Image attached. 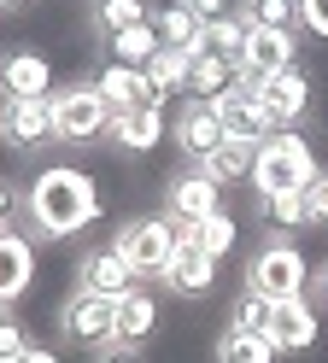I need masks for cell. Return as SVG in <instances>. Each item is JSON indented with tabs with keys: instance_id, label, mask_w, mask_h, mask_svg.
I'll use <instances>...</instances> for the list:
<instances>
[{
	"instance_id": "2",
	"label": "cell",
	"mask_w": 328,
	"mask_h": 363,
	"mask_svg": "<svg viewBox=\"0 0 328 363\" xmlns=\"http://www.w3.org/2000/svg\"><path fill=\"white\" fill-rule=\"evenodd\" d=\"M317 176H322V164H317V152H311V141H305L299 129H275L270 141L258 147V158H252L258 199H270V194H311Z\"/></svg>"
},
{
	"instance_id": "3",
	"label": "cell",
	"mask_w": 328,
	"mask_h": 363,
	"mask_svg": "<svg viewBox=\"0 0 328 363\" xmlns=\"http://www.w3.org/2000/svg\"><path fill=\"white\" fill-rule=\"evenodd\" d=\"M246 287L264 293V299H305V287H311V264H305V252H299L288 235H275V240H264L246 258Z\"/></svg>"
},
{
	"instance_id": "31",
	"label": "cell",
	"mask_w": 328,
	"mask_h": 363,
	"mask_svg": "<svg viewBox=\"0 0 328 363\" xmlns=\"http://www.w3.org/2000/svg\"><path fill=\"white\" fill-rule=\"evenodd\" d=\"M246 35H252V24L234 12V18H223V24H205V48H199V53H217V59H234V65H241Z\"/></svg>"
},
{
	"instance_id": "39",
	"label": "cell",
	"mask_w": 328,
	"mask_h": 363,
	"mask_svg": "<svg viewBox=\"0 0 328 363\" xmlns=\"http://www.w3.org/2000/svg\"><path fill=\"white\" fill-rule=\"evenodd\" d=\"M18 363H59V352H53V346H30Z\"/></svg>"
},
{
	"instance_id": "40",
	"label": "cell",
	"mask_w": 328,
	"mask_h": 363,
	"mask_svg": "<svg viewBox=\"0 0 328 363\" xmlns=\"http://www.w3.org/2000/svg\"><path fill=\"white\" fill-rule=\"evenodd\" d=\"M311 293H317V299L328 305V264H322V269H311Z\"/></svg>"
},
{
	"instance_id": "41",
	"label": "cell",
	"mask_w": 328,
	"mask_h": 363,
	"mask_svg": "<svg viewBox=\"0 0 328 363\" xmlns=\"http://www.w3.org/2000/svg\"><path fill=\"white\" fill-rule=\"evenodd\" d=\"M23 6H30V0H0V12H23Z\"/></svg>"
},
{
	"instance_id": "7",
	"label": "cell",
	"mask_w": 328,
	"mask_h": 363,
	"mask_svg": "<svg viewBox=\"0 0 328 363\" xmlns=\"http://www.w3.org/2000/svg\"><path fill=\"white\" fill-rule=\"evenodd\" d=\"M217 118H223V135H229V141H246V147H264L270 135H275V118H270L264 94H258V77H246V71H241V82L217 100Z\"/></svg>"
},
{
	"instance_id": "13",
	"label": "cell",
	"mask_w": 328,
	"mask_h": 363,
	"mask_svg": "<svg viewBox=\"0 0 328 363\" xmlns=\"http://www.w3.org/2000/svg\"><path fill=\"white\" fill-rule=\"evenodd\" d=\"M293 65H299V35L293 30H252L246 48H241V71L258 77V82L293 71Z\"/></svg>"
},
{
	"instance_id": "15",
	"label": "cell",
	"mask_w": 328,
	"mask_h": 363,
	"mask_svg": "<svg viewBox=\"0 0 328 363\" xmlns=\"http://www.w3.org/2000/svg\"><path fill=\"white\" fill-rule=\"evenodd\" d=\"M258 94H264L275 129H299L305 111H311V77L293 65V71H281V77H264V82H258Z\"/></svg>"
},
{
	"instance_id": "10",
	"label": "cell",
	"mask_w": 328,
	"mask_h": 363,
	"mask_svg": "<svg viewBox=\"0 0 328 363\" xmlns=\"http://www.w3.org/2000/svg\"><path fill=\"white\" fill-rule=\"evenodd\" d=\"M0 100H53V65L35 48L0 53Z\"/></svg>"
},
{
	"instance_id": "20",
	"label": "cell",
	"mask_w": 328,
	"mask_h": 363,
	"mask_svg": "<svg viewBox=\"0 0 328 363\" xmlns=\"http://www.w3.org/2000/svg\"><path fill=\"white\" fill-rule=\"evenodd\" d=\"M94 88H100V100L111 106V118H117V111H129V106H153L147 71H135V65H100Z\"/></svg>"
},
{
	"instance_id": "8",
	"label": "cell",
	"mask_w": 328,
	"mask_h": 363,
	"mask_svg": "<svg viewBox=\"0 0 328 363\" xmlns=\"http://www.w3.org/2000/svg\"><path fill=\"white\" fill-rule=\"evenodd\" d=\"M0 141L12 152H41L59 141L53 100H0Z\"/></svg>"
},
{
	"instance_id": "5",
	"label": "cell",
	"mask_w": 328,
	"mask_h": 363,
	"mask_svg": "<svg viewBox=\"0 0 328 363\" xmlns=\"http://www.w3.org/2000/svg\"><path fill=\"white\" fill-rule=\"evenodd\" d=\"M53 123H59L65 147H82V141H100L111 129V106L100 100L94 82H65V88H53Z\"/></svg>"
},
{
	"instance_id": "12",
	"label": "cell",
	"mask_w": 328,
	"mask_h": 363,
	"mask_svg": "<svg viewBox=\"0 0 328 363\" xmlns=\"http://www.w3.org/2000/svg\"><path fill=\"white\" fill-rule=\"evenodd\" d=\"M170 141L182 147V158H211L229 135H223V118H217V106H199V100H187L182 111H176V123H170Z\"/></svg>"
},
{
	"instance_id": "38",
	"label": "cell",
	"mask_w": 328,
	"mask_h": 363,
	"mask_svg": "<svg viewBox=\"0 0 328 363\" xmlns=\"http://www.w3.org/2000/svg\"><path fill=\"white\" fill-rule=\"evenodd\" d=\"M94 363H141V346H106L94 352Z\"/></svg>"
},
{
	"instance_id": "27",
	"label": "cell",
	"mask_w": 328,
	"mask_h": 363,
	"mask_svg": "<svg viewBox=\"0 0 328 363\" xmlns=\"http://www.w3.org/2000/svg\"><path fill=\"white\" fill-rule=\"evenodd\" d=\"M252 158H258V147H246V141H223L211 158H199V170H205L211 182H252Z\"/></svg>"
},
{
	"instance_id": "17",
	"label": "cell",
	"mask_w": 328,
	"mask_h": 363,
	"mask_svg": "<svg viewBox=\"0 0 328 363\" xmlns=\"http://www.w3.org/2000/svg\"><path fill=\"white\" fill-rule=\"evenodd\" d=\"M164 135H170V123H164V106H129V111H117V118H111L106 141L124 147V152H153Z\"/></svg>"
},
{
	"instance_id": "35",
	"label": "cell",
	"mask_w": 328,
	"mask_h": 363,
	"mask_svg": "<svg viewBox=\"0 0 328 363\" xmlns=\"http://www.w3.org/2000/svg\"><path fill=\"white\" fill-rule=\"evenodd\" d=\"M299 30H311L317 41H328V0H299Z\"/></svg>"
},
{
	"instance_id": "23",
	"label": "cell",
	"mask_w": 328,
	"mask_h": 363,
	"mask_svg": "<svg viewBox=\"0 0 328 363\" xmlns=\"http://www.w3.org/2000/svg\"><path fill=\"white\" fill-rule=\"evenodd\" d=\"M147 0H88V30L100 35V41H111V35H124V30H135V24H147Z\"/></svg>"
},
{
	"instance_id": "34",
	"label": "cell",
	"mask_w": 328,
	"mask_h": 363,
	"mask_svg": "<svg viewBox=\"0 0 328 363\" xmlns=\"http://www.w3.org/2000/svg\"><path fill=\"white\" fill-rule=\"evenodd\" d=\"M187 12L199 18V24H223V18H234L241 12V0H182Z\"/></svg>"
},
{
	"instance_id": "30",
	"label": "cell",
	"mask_w": 328,
	"mask_h": 363,
	"mask_svg": "<svg viewBox=\"0 0 328 363\" xmlns=\"http://www.w3.org/2000/svg\"><path fill=\"white\" fill-rule=\"evenodd\" d=\"M270 316H275V299L241 287V293H234V305H229V328H241V334H270Z\"/></svg>"
},
{
	"instance_id": "33",
	"label": "cell",
	"mask_w": 328,
	"mask_h": 363,
	"mask_svg": "<svg viewBox=\"0 0 328 363\" xmlns=\"http://www.w3.org/2000/svg\"><path fill=\"white\" fill-rule=\"evenodd\" d=\"M30 346H35V340H30V328H23L12 311H0V363H18Z\"/></svg>"
},
{
	"instance_id": "11",
	"label": "cell",
	"mask_w": 328,
	"mask_h": 363,
	"mask_svg": "<svg viewBox=\"0 0 328 363\" xmlns=\"http://www.w3.org/2000/svg\"><path fill=\"white\" fill-rule=\"evenodd\" d=\"M77 287L82 293H100V299H124V293L141 287V276L124 264L117 246H94V252H82V264H77Z\"/></svg>"
},
{
	"instance_id": "19",
	"label": "cell",
	"mask_w": 328,
	"mask_h": 363,
	"mask_svg": "<svg viewBox=\"0 0 328 363\" xmlns=\"http://www.w3.org/2000/svg\"><path fill=\"white\" fill-rule=\"evenodd\" d=\"M234 82H241V65H234V59H217V53H194V59H187V100L217 106Z\"/></svg>"
},
{
	"instance_id": "28",
	"label": "cell",
	"mask_w": 328,
	"mask_h": 363,
	"mask_svg": "<svg viewBox=\"0 0 328 363\" xmlns=\"http://www.w3.org/2000/svg\"><path fill=\"white\" fill-rule=\"evenodd\" d=\"M275 340L270 334H241V328H223L217 340V363H275Z\"/></svg>"
},
{
	"instance_id": "32",
	"label": "cell",
	"mask_w": 328,
	"mask_h": 363,
	"mask_svg": "<svg viewBox=\"0 0 328 363\" xmlns=\"http://www.w3.org/2000/svg\"><path fill=\"white\" fill-rule=\"evenodd\" d=\"M241 18L252 30H293L299 24V0H241Z\"/></svg>"
},
{
	"instance_id": "4",
	"label": "cell",
	"mask_w": 328,
	"mask_h": 363,
	"mask_svg": "<svg viewBox=\"0 0 328 363\" xmlns=\"http://www.w3.org/2000/svg\"><path fill=\"white\" fill-rule=\"evenodd\" d=\"M111 246L124 252V264L135 269V276L147 281V276H164V269H170L182 235H176V223H170V217H129L124 229L111 235Z\"/></svg>"
},
{
	"instance_id": "14",
	"label": "cell",
	"mask_w": 328,
	"mask_h": 363,
	"mask_svg": "<svg viewBox=\"0 0 328 363\" xmlns=\"http://www.w3.org/2000/svg\"><path fill=\"white\" fill-rule=\"evenodd\" d=\"M35 281V246L23 229H0V311H12Z\"/></svg>"
},
{
	"instance_id": "25",
	"label": "cell",
	"mask_w": 328,
	"mask_h": 363,
	"mask_svg": "<svg viewBox=\"0 0 328 363\" xmlns=\"http://www.w3.org/2000/svg\"><path fill=\"white\" fill-rule=\"evenodd\" d=\"M147 88H153V106H170L176 94H187V53L158 48L147 65Z\"/></svg>"
},
{
	"instance_id": "6",
	"label": "cell",
	"mask_w": 328,
	"mask_h": 363,
	"mask_svg": "<svg viewBox=\"0 0 328 363\" xmlns=\"http://www.w3.org/2000/svg\"><path fill=\"white\" fill-rule=\"evenodd\" d=\"M59 334L82 352H106L117 346V299H100V293H70L65 311H59Z\"/></svg>"
},
{
	"instance_id": "29",
	"label": "cell",
	"mask_w": 328,
	"mask_h": 363,
	"mask_svg": "<svg viewBox=\"0 0 328 363\" xmlns=\"http://www.w3.org/2000/svg\"><path fill=\"white\" fill-rule=\"evenodd\" d=\"M182 246H199V252H211V258H223L229 246H234V217L229 211H217V217H205V223H182Z\"/></svg>"
},
{
	"instance_id": "18",
	"label": "cell",
	"mask_w": 328,
	"mask_h": 363,
	"mask_svg": "<svg viewBox=\"0 0 328 363\" xmlns=\"http://www.w3.org/2000/svg\"><path fill=\"white\" fill-rule=\"evenodd\" d=\"M158 281L170 287L176 299H205V293L217 287V258L199 252V246H176V258H170V269H164Z\"/></svg>"
},
{
	"instance_id": "21",
	"label": "cell",
	"mask_w": 328,
	"mask_h": 363,
	"mask_svg": "<svg viewBox=\"0 0 328 363\" xmlns=\"http://www.w3.org/2000/svg\"><path fill=\"white\" fill-rule=\"evenodd\" d=\"M158 334V299L147 287H135L117 299V346H147V340Z\"/></svg>"
},
{
	"instance_id": "1",
	"label": "cell",
	"mask_w": 328,
	"mask_h": 363,
	"mask_svg": "<svg viewBox=\"0 0 328 363\" xmlns=\"http://www.w3.org/2000/svg\"><path fill=\"white\" fill-rule=\"evenodd\" d=\"M23 217H30V235L70 240L100 217V188L77 164H41L30 176V188H23Z\"/></svg>"
},
{
	"instance_id": "22",
	"label": "cell",
	"mask_w": 328,
	"mask_h": 363,
	"mask_svg": "<svg viewBox=\"0 0 328 363\" xmlns=\"http://www.w3.org/2000/svg\"><path fill=\"white\" fill-rule=\"evenodd\" d=\"M153 30H158V41H164V48H176V53H187V59L205 48V24L182 6V0H170L164 12H153Z\"/></svg>"
},
{
	"instance_id": "26",
	"label": "cell",
	"mask_w": 328,
	"mask_h": 363,
	"mask_svg": "<svg viewBox=\"0 0 328 363\" xmlns=\"http://www.w3.org/2000/svg\"><path fill=\"white\" fill-rule=\"evenodd\" d=\"M258 217L281 235H299V229H311V199L305 194H270V199H258Z\"/></svg>"
},
{
	"instance_id": "16",
	"label": "cell",
	"mask_w": 328,
	"mask_h": 363,
	"mask_svg": "<svg viewBox=\"0 0 328 363\" xmlns=\"http://www.w3.org/2000/svg\"><path fill=\"white\" fill-rule=\"evenodd\" d=\"M270 340L281 357H299L317 346V305L311 299H275V316H270Z\"/></svg>"
},
{
	"instance_id": "24",
	"label": "cell",
	"mask_w": 328,
	"mask_h": 363,
	"mask_svg": "<svg viewBox=\"0 0 328 363\" xmlns=\"http://www.w3.org/2000/svg\"><path fill=\"white\" fill-rule=\"evenodd\" d=\"M100 48H106V65H135V71H147L153 53L164 48V41H158L153 18H147V24H135V30H124V35H111V41H100Z\"/></svg>"
},
{
	"instance_id": "37",
	"label": "cell",
	"mask_w": 328,
	"mask_h": 363,
	"mask_svg": "<svg viewBox=\"0 0 328 363\" xmlns=\"http://www.w3.org/2000/svg\"><path fill=\"white\" fill-rule=\"evenodd\" d=\"M305 199H311V223H328V170L311 182V194H305Z\"/></svg>"
},
{
	"instance_id": "9",
	"label": "cell",
	"mask_w": 328,
	"mask_h": 363,
	"mask_svg": "<svg viewBox=\"0 0 328 363\" xmlns=\"http://www.w3.org/2000/svg\"><path fill=\"white\" fill-rule=\"evenodd\" d=\"M217 199H223V182H211L199 164H187L182 176H170V188H164V217H170L176 229L182 223H205V217L223 211Z\"/></svg>"
},
{
	"instance_id": "36",
	"label": "cell",
	"mask_w": 328,
	"mask_h": 363,
	"mask_svg": "<svg viewBox=\"0 0 328 363\" xmlns=\"http://www.w3.org/2000/svg\"><path fill=\"white\" fill-rule=\"evenodd\" d=\"M18 217H23V194L0 176V229H18Z\"/></svg>"
}]
</instances>
